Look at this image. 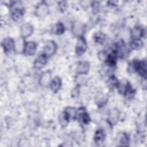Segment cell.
<instances>
[{"label": "cell", "mask_w": 147, "mask_h": 147, "mask_svg": "<svg viewBox=\"0 0 147 147\" xmlns=\"http://www.w3.org/2000/svg\"><path fill=\"white\" fill-rule=\"evenodd\" d=\"M134 68L136 71L143 77L146 75V65L145 61H135L134 62Z\"/></svg>", "instance_id": "1"}, {"label": "cell", "mask_w": 147, "mask_h": 147, "mask_svg": "<svg viewBox=\"0 0 147 147\" xmlns=\"http://www.w3.org/2000/svg\"><path fill=\"white\" fill-rule=\"evenodd\" d=\"M87 49V44L85 40L82 37H79L76 44V52L78 56H81Z\"/></svg>", "instance_id": "2"}, {"label": "cell", "mask_w": 147, "mask_h": 147, "mask_svg": "<svg viewBox=\"0 0 147 147\" xmlns=\"http://www.w3.org/2000/svg\"><path fill=\"white\" fill-rule=\"evenodd\" d=\"M56 49V44L53 41H48L44 46L45 55L48 56L52 55L55 53Z\"/></svg>", "instance_id": "3"}, {"label": "cell", "mask_w": 147, "mask_h": 147, "mask_svg": "<svg viewBox=\"0 0 147 147\" xmlns=\"http://www.w3.org/2000/svg\"><path fill=\"white\" fill-rule=\"evenodd\" d=\"M36 45L33 42H28L25 44L24 48V53L26 56H32L35 53Z\"/></svg>", "instance_id": "4"}, {"label": "cell", "mask_w": 147, "mask_h": 147, "mask_svg": "<svg viewBox=\"0 0 147 147\" xmlns=\"http://www.w3.org/2000/svg\"><path fill=\"white\" fill-rule=\"evenodd\" d=\"M33 33V26L28 23L24 24L21 28V35L22 37H28Z\"/></svg>", "instance_id": "5"}, {"label": "cell", "mask_w": 147, "mask_h": 147, "mask_svg": "<svg viewBox=\"0 0 147 147\" xmlns=\"http://www.w3.org/2000/svg\"><path fill=\"white\" fill-rule=\"evenodd\" d=\"M47 63V56L45 54L40 55L34 63V65L36 68L40 69L43 67Z\"/></svg>", "instance_id": "6"}, {"label": "cell", "mask_w": 147, "mask_h": 147, "mask_svg": "<svg viewBox=\"0 0 147 147\" xmlns=\"http://www.w3.org/2000/svg\"><path fill=\"white\" fill-rule=\"evenodd\" d=\"M90 68L89 63L87 61L80 62L77 67V72L80 74H86Z\"/></svg>", "instance_id": "7"}, {"label": "cell", "mask_w": 147, "mask_h": 147, "mask_svg": "<svg viewBox=\"0 0 147 147\" xmlns=\"http://www.w3.org/2000/svg\"><path fill=\"white\" fill-rule=\"evenodd\" d=\"M51 78V74L49 71H46L44 72L42 74L40 80V83L41 85L44 87L47 86L50 83Z\"/></svg>", "instance_id": "8"}, {"label": "cell", "mask_w": 147, "mask_h": 147, "mask_svg": "<svg viewBox=\"0 0 147 147\" xmlns=\"http://www.w3.org/2000/svg\"><path fill=\"white\" fill-rule=\"evenodd\" d=\"M48 13V8L46 4L44 3H41L40 4L36 10L37 14L40 17H44L46 16Z\"/></svg>", "instance_id": "9"}, {"label": "cell", "mask_w": 147, "mask_h": 147, "mask_svg": "<svg viewBox=\"0 0 147 147\" xmlns=\"http://www.w3.org/2000/svg\"><path fill=\"white\" fill-rule=\"evenodd\" d=\"M14 45V42L11 38H5L2 42V46L6 52L10 51Z\"/></svg>", "instance_id": "10"}, {"label": "cell", "mask_w": 147, "mask_h": 147, "mask_svg": "<svg viewBox=\"0 0 147 147\" xmlns=\"http://www.w3.org/2000/svg\"><path fill=\"white\" fill-rule=\"evenodd\" d=\"M61 80L59 77H56L51 83V88L54 92H57L60 88Z\"/></svg>", "instance_id": "11"}, {"label": "cell", "mask_w": 147, "mask_h": 147, "mask_svg": "<svg viewBox=\"0 0 147 147\" xmlns=\"http://www.w3.org/2000/svg\"><path fill=\"white\" fill-rule=\"evenodd\" d=\"M81 109V110L80 109L79 110L78 115L79 117V119L82 123L84 124H87L90 121V117L87 113L85 111V110H84L83 109Z\"/></svg>", "instance_id": "12"}, {"label": "cell", "mask_w": 147, "mask_h": 147, "mask_svg": "<svg viewBox=\"0 0 147 147\" xmlns=\"http://www.w3.org/2000/svg\"><path fill=\"white\" fill-rule=\"evenodd\" d=\"M73 33L75 35L80 36L83 32V26L81 23L76 22L74 24L72 28Z\"/></svg>", "instance_id": "13"}, {"label": "cell", "mask_w": 147, "mask_h": 147, "mask_svg": "<svg viewBox=\"0 0 147 147\" xmlns=\"http://www.w3.org/2000/svg\"><path fill=\"white\" fill-rule=\"evenodd\" d=\"M64 114L67 118V119L68 120H69V119L74 118L75 117L76 113H75V110L74 108L67 107V109H65V110L64 112Z\"/></svg>", "instance_id": "14"}, {"label": "cell", "mask_w": 147, "mask_h": 147, "mask_svg": "<svg viewBox=\"0 0 147 147\" xmlns=\"http://www.w3.org/2000/svg\"><path fill=\"white\" fill-rule=\"evenodd\" d=\"M142 45L143 43L142 41L138 38H135L130 43V46L133 49H139L142 47Z\"/></svg>", "instance_id": "15"}, {"label": "cell", "mask_w": 147, "mask_h": 147, "mask_svg": "<svg viewBox=\"0 0 147 147\" xmlns=\"http://www.w3.org/2000/svg\"><path fill=\"white\" fill-rule=\"evenodd\" d=\"M105 138V133L102 130H98L96 131L95 136V141L96 143L101 142Z\"/></svg>", "instance_id": "16"}, {"label": "cell", "mask_w": 147, "mask_h": 147, "mask_svg": "<svg viewBox=\"0 0 147 147\" xmlns=\"http://www.w3.org/2000/svg\"><path fill=\"white\" fill-rule=\"evenodd\" d=\"M145 30L141 29V28H140L139 27H136L134 28L133 29V31L131 32L132 33V36L135 38H138V37L139 36H143V33L145 32Z\"/></svg>", "instance_id": "17"}, {"label": "cell", "mask_w": 147, "mask_h": 147, "mask_svg": "<svg viewBox=\"0 0 147 147\" xmlns=\"http://www.w3.org/2000/svg\"><path fill=\"white\" fill-rule=\"evenodd\" d=\"M119 113L118 110H112L110 115V118L111 122L113 123H115L119 118Z\"/></svg>", "instance_id": "18"}, {"label": "cell", "mask_w": 147, "mask_h": 147, "mask_svg": "<svg viewBox=\"0 0 147 147\" xmlns=\"http://www.w3.org/2000/svg\"><path fill=\"white\" fill-rule=\"evenodd\" d=\"M117 58V53L115 52H112L107 57V61L110 65H114L115 64V60Z\"/></svg>", "instance_id": "19"}, {"label": "cell", "mask_w": 147, "mask_h": 147, "mask_svg": "<svg viewBox=\"0 0 147 147\" xmlns=\"http://www.w3.org/2000/svg\"><path fill=\"white\" fill-rule=\"evenodd\" d=\"M129 141V137L125 133H122L120 134L119 136V142L121 144V145H127Z\"/></svg>", "instance_id": "20"}, {"label": "cell", "mask_w": 147, "mask_h": 147, "mask_svg": "<svg viewBox=\"0 0 147 147\" xmlns=\"http://www.w3.org/2000/svg\"><path fill=\"white\" fill-rule=\"evenodd\" d=\"M64 30V27L61 23H58L56 24L53 29V32L55 34H60L63 33Z\"/></svg>", "instance_id": "21"}, {"label": "cell", "mask_w": 147, "mask_h": 147, "mask_svg": "<svg viewBox=\"0 0 147 147\" xmlns=\"http://www.w3.org/2000/svg\"><path fill=\"white\" fill-rule=\"evenodd\" d=\"M107 98L106 96L103 94H100L98 95L96 98V102L99 105H102L106 102Z\"/></svg>", "instance_id": "22"}, {"label": "cell", "mask_w": 147, "mask_h": 147, "mask_svg": "<svg viewBox=\"0 0 147 147\" xmlns=\"http://www.w3.org/2000/svg\"><path fill=\"white\" fill-rule=\"evenodd\" d=\"M94 38L96 42L100 44H102L104 42V40L105 39V35L102 33L99 32L95 34Z\"/></svg>", "instance_id": "23"}, {"label": "cell", "mask_w": 147, "mask_h": 147, "mask_svg": "<svg viewBox=\"0 0 147 147\" xmlns=\"http://www.w3.org/2000/svg\"><path fill=\"white\" fill-rule=\"evenodd\" d=\"M13 18L15 21H18L21 19V17L22 16V11L19 9H15L13 13Z\"/></svg>", "instance_id": "24"}, {"label": "cell", "mask_w": 147, "mask_h": 147, "mask_svg": "<svg viewBox=\"0 0 147 147\" xmlns=\"http://www.w3.org/2000/svg\"><path fill=\"white\" fill-rule=\"evenodd\" d=\"M108 84L110 87H117L119 83L117 79L114 76H113V77H111L110 79H109L108 82Z\"/></svg>", "instance_id": "25"}, {"label": "cell", "mask_w": 147, "mask_h": 147, "mask_svg": "<svg viewBox=\"0 0 147 147\" xmlns=\"http://www.w3.org/2000/svg\"><path fill=\"white\" fill-rule=\"evenodd\" d=\"M22 41L21 40H19L18 41H17V43L16 44V45H14L17 49V50L18 51H21L22 48H23V47H22V43L21 42Z\"/></svg>", "instance_id": "26"}, {"label": "cell", "mask_w": 147, "mask_h": 147, "mask_svg": "<svg viewBox=\"0 0 147 147\" xmlns=\"http://www.w3.org/2000/svg\"><path fill=\"white\" fill-rule=\"evenodd\" d=\"M98 56H99V58L100 60L102 61H103V60H106L107 59V56H106V53L103 52V51H102L100 52L99 54H98Z\"/></svg>", "instance_id": "27"}]
</instances>
